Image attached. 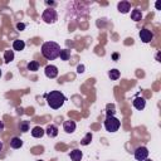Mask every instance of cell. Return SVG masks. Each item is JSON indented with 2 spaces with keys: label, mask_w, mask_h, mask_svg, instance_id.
<instances>
[{
  "label": "cell",
  "mask_w": 161,
  "mask_h": 161,
  "mask_svg": "<svg viewBox=\"0 0 161 161\" xmlns=\"http://www.w3.org/2000/svg\"><path fill=\"white\" fill-rule=\"evenodd\" d=\"M133 107L136 108V109H138V111H141V109H143L145 108V106H146V101H145V98L143 97H136L135 99H133Z\"/></svg>",
  "instance_id": "cell-8"
},
{
  "label": "cell",
  "mask_w": 161,
  "mask_h": 161,
  "mask_svg": "<svg viewBox=\"0 0 161 161\" xmlns=\"http://www.w3.org/2000/svg\"><path fill=\"white\" fill-rule=\"evenodd\" d=\"M0 77H1V69H0Z\"/></svg>",
  "instance_id": "cell-30"
},
{
  "label": "cell",
  "mask_w": 161,
  "mask_h": 161,
  "mask_svg": "<svg viewBox=\"0 0 161 161\" xmlns=\"http://www.w3.org/2000/svg\"><path fill=\"white\" fill-rule=\"evenodd\" d=\"M114 112H116V107H114V104H113V103L107 104V108H106V114H107V117H109V116H114Z\"/></svg>",
  "instance_id": "cell-21"
},
{
  "label": "cell",
  "mask_w": 161,
  "mask_h": 161,
  "mask_svg": "<svg viewBox=\"0 0 161 161\" xmlns=\"http://www.w3.org/2000/svg\"><path fill=\"white\" fill-rule=\"evenodd\" d=\"M60 50H62L60 45L55 42H45L42 45V55L48 60H53L58 58Z\"/></svg>",
  "instance_id": "cell-1"
},
{
  "label": "cell",
  "mask_w": 161,
  "mask_h": 161,
  "mask_svg": "<svg viewBox=\"0 0 161 161\" xmlns=\"http://www.w3.org/2000/svg\"><path fill=\"white\" fill-rule=\"evenodd\" d=\"M24 48H25V43H24V40L16 39V40L13 42V49H14V50L20 52V50H23Z\"/></svg>",
  "instance_id": "cell-14"
},
{
  "label": "cell",
  "mask_w": 161,
  "mask_h": 161,
  "mask_svg": "<svg viewBox=\"0 0 161 161\" xmlns=\"http://www.w3.org/2000/svg\"><path fill=\"white\" fill-rule=\"evenodd\" d=\"M59 57L62 60H68L70 58V50L69 49H62L59 53Z\"/></svg>",
  "instance_id": "cell-19"
},
{
  "label": "cell",
  "mask_w": 161,
  "mask_h": 161,
  "mask_svg": "<svg viewBox=\"0 0 161 161\" xmlns=\"http://www.w3.org/2000/svg\"><path fill=\"white\" fill-rule=\"evenodd\" d=\"M19 128H20L21 132H28V131H29V123H28V121H23V122H20Z\"/></svg>",
  "instance_id": "cell-23"
},
{
  "label": "cell",
  "mask_w": 161,
  "mask_h": 161,
  "mask_svg": "<svg viewBox=\"0 0 161 161\" xmlns=\"http://www.w3.org/2000/svg\"><path fill=\"white\" fill-rule=\"evenodd\" d=\"M42 19H43L44 23H47V24H53V23H55V21L58 20V14H57V11H55L54 9L48 8V9H45V10L43 11Z\"/></svg>",
  "instance_id": "cell-4"
},
{
  "label": "cell",
  "mask_w": 161,
  "mask_h": 161,
  "mask_svg": "<svg viewBox=\"0 0 161 161\" xmlns=\"http://www.w3.org/2000/svg\"><path fill=\"white\" fill-rule=\"evenodd\" d=\"M36 161H43V160H36Z\"/></svg>",
  "instance_id": "cell-31"
},
{
  "label": "cell",
  "mask_w": 161,
  "mask_h": 161,
  "mask_svg": "<svg viewBox=\"0 0 161 161\" xmlns=\"http://www.w3.org/2000/svg\"><path fill=\"white\" fill-rule=\"evenodd\" d=\"M117 58H118V54H113V59H114V60H116V59H117Z\"/></svg>",
  "instance_id": "cell-27"
},
{
  "label": "cell",
  "mask_w": 161,
  "mask_h": 161,
  "mask_svg": "<svg viewBox=\"0 0 161 161\" xmlns=\"http://www.w3.org/2000/svg\"><path fill=\"white\" fill-rule=\"evenodd\" d=\"M91 141H92V133H91V132H88V133H86V136L82 138L80 145L87 146V145H89V143H91Z\"/></svg>",
  "instance_id": "cell-22"
},
{
  "label": "cell",
  "mask_w": 161,
  "mask_h": 161,
  "mask_svg": "<svg viewBox=\"0 0 161 161\" xmlns=\"http://www.w3.org/2000/svg\"><path fill=\"white\" fill-rule=\"evenodd\" d=\"M117 9H118L119 13H122V14H127V13L130 11V9H131V4H130L128 1H121V3H118Z\"/></svg>",
  "instance_id": "cell-10"
},
{
  "label": "cell",
  "mask_w": 161,
  "mask_h": 161,
  "mask_svg": "<svg viewBox=\"0 0 161 161\" xmlns=\"http://www.w3.org/2000/svg\"><path fill=\"white\" fill-rule=\"evenodd\" d=\"M119 126H121V121L118 118H116L114 116L106 117V119H104V128H106V131L116 132V131H118Z\"/></svg>",
  "instance_id": "cell-3"
},
{
  "label": "cell",
  "mask_w": 161,
  "mask_h": 161,
  "mask_svg": "<svg viewBox=\"0 0 161 161\" xmlns=\"http://www.w3.org/2000/svg\"><path fill=\"white\" fill-rule=\"evenodd\" d=\"M16 29H18V30H24V29H25V24L18 23V24H16Z\"/></svg>",
  "instance_id": "cell-24"
},
{
  "label": "cell",
  "mask_w": 161,
  "mask_h": 161,
  "mask_svg": "<svg viewBox=\"0 0 161 161\" xmlns=\"http://www.w3.org/2000/svg\"><path fill=\"white\" fill-rule=\"evenodd\" d=\"M131 19L132 20H135V21H140L141 19H142V13H141V10L140 9H133L132 11H131Z\"/></svg>",
  "instance_id": "cell-16"
},
{
  "label": "cell",
  "mask_w": 161,
  "mask_h": 161,
  "mask_svg": "<svg viewBox=\"0 0 161 161\" xmlns=\"http://www.w3.org/2000/svg\"><path fill=\"white\" fill-rule=\"evenodd\" d=\"M44 133H45V130H43L40 126H35V127L31 130V136L35 137V138H40V137H43Z\"/></svg>",
  "instance_id": "cell-12"
},
{
  "label": "cell",
  "mask_w": 161,
  "mask_h": 161,
  "mask_svg": "<svg viewBox=\"0 0 161 161\" xmlns=\"http://www.w3.org/2000/svg\"><path fill=\"white\" fill-rule=\"evenodd\" d=\"M69 156H70L72 161H80V160H82V156H83V153H82V151H80V150H78V148H74V150H72V151H70Z\"/></svg>",
  "instance_id": "cell-13"
},
{
  "label": "cell",
  "mask_w": 161,
  "mask_h": 161,
  "mask_svg": "<svg viewBox=\"0 0 161 161\" xmlns=\"http://www.w3.org/2000/svg\"><path fill=\"white\" fill-rule=\"evenodd\" d=\"M44 73L48 78H55L58 75V68L53 64H48L45 68H44Z\"/></svg>",
  "instance_id": "cell-7"
},
{
  "label": "cell",
  "mask_w": 161,
  "mask_h": 161,
  "mask_svg": "<svg viewBox=\"0 0 161 161\" xmlns=\"http://www.w3.org/2000/svg\"><path fill=\"white\" fill-rule=\"evenodd\" d=\"M148 157V150L145 146H140L135 150V158L137 161H143Z\"/></svg>",
  "instance_id": "cell-5"
},
{
  "label": "cell",
  "mask_w": 161,
  "mask_h": 161,
  "mask_svg": "<svg viewBox=\"0 0 161 161\" xmlns=\"http://www.w3.org/2000/svg\"><path fill=\"white\" fill-rule=\"evenodd\" d=\"M138 35H140V39H141V42H143V43H150V42L153 39V33H152L151 30L146 29V28L141 29Z\"/></svg>",
  "instance_id": "cell-6"
},
{
  "label": "cell",
  "mask_w": 161,
  "mask_h": 161,
  "mask_svg": "<svg viewBox=\"0 0 161 161\" xmlns=\"http://www.w3.org/2000/svg\"><path fill=\"white\" fill-rule=\"evenodd\" d=\"M26 68H28V70H30V72H36L38 69H39V63L38 62H29L28 64H26Z\"/></svg>",
  "instance_id": "cell-20"
},
{
  "label": "cell",
  "mask_w": 161,
  "mask_h": 161,
  "mask_svg": "<svg viewBox=\"0 0 161 161\" xmlns=\"http://www.w3.org/2000/svg\"><path fill=\"white\" fill-rule=\"evenodd\" d=\"M45 98H47L48 106L50 108H53V109L60 108L64 104V102L67 101L65 96L60 91H50L48 94H45Z\"/></svg>",
  "instance_id": "cell-2"
},
{
  "label": "cell",
  "mask_w": 161,
  "mask_h": 161,
  "mask_svg": "<svg viewBox=\"0 0 161 161\" xmlns=\"http://www.w3.org/2000/svg\"><path fill=\"white\" fill-rule=\"evenodd\" d=\"M119 75H121V73H119L118 69H111V70L108 72V77H109L112 80H117V79L119 78Z\"/></svg>",
  "instance_id": "cell-18"
},
{
  "label": "cell",
  "mask_w": 161,
  "mask_h": 161,
  "mask_svg": "<svg viewBox=\"0 0 161 161\" xmlns=\"http://www.w3.org/2000/svg\"><path fill=\"white\" fill-rule=\"evenodd\" d=\"M63 128H64V131H65L67 133H73V132L75 131V122H74V121H70V119L64 121Z\"/></svg>",
  "instance_id": "cell-9"
},
{
  "label": "cell",
  "mask_w": 161,
  "mask_h": 161,
  "mask_svg": "<svg viewBox=\"0 0 161 161\" xmlns=\"http://www.w3.org/2000/svg\"><path fill=\"white\" fill-rule=\"evenodd\" d=\"M143 161H152V160H150V158H146V160H143Z\"/></svg>",
  "instance_id": "cell-29"
},
{
  "label": "cell",
  "mask_w": 161,
  "mask_h": 161,
  "mask_svg": "<svg viewBox=\"0 0 161 161\" xmlns=\"http://www.w3.org/2000/svg\"><path fill=\"white\" fill-rule=\"evenodd\" d=\"M1 150H3V142L0 141V151H1Z\"/></svg>",
  "instance_id": "cell-28"
},
{
  "label": "cell",
  "mask_w": 161,
  "mask_h": 161,
  "mask_svg": "<svg viewBox=\"0 0 161 161\" xmlns=\"http://www.w3.org/2000/svg\"><path fill=\"white\" fill-rule=\"evenodd\" d=\"M14 59V50H5V53H4V60H5V63H10L11 60Z\"/></svg>",
  "instance_id": "cell-17"
},
{
  "label": "cell",
  "mask_w": 161,
  "mask_h": 161,
  "mask_svg": "<svg viewBox=\"0 0 161 161\" xmlns=\"http://www.w3.org/2000/svg\"><path fill=\"white\" fill-rule=\"evenodd\" d=\"M10 146L13 148H20L23 146V140L20 137H13L10 140Z\"/></svg>",
  "instance_id": "cell-15"
},
{
  "label": "cell",
  "mask_w": 161,
  "mask_h": 161,
  "mask_svg": "<svg viewBox=\"0 0 161 161\" xmlns=\"http://www.w3.org/2000/svg\"><path fill=\"white\" fill-rule=\"evenodd\" d=\"M45 133L49 137H55V136H58V127L55 125H48L45 128Z\"/></svg>",
  "instance_id": "cell-11"
},
{
  "label": "cell",
  "mask_w": 161,
  "mask_h": 161,
  "mask_svg": "<svg viewBox=\"0 0 161 161\" xmlns=\"http://www.w3.org/2000/svg\"><path fill=\"white\" fill-rule=\"evenodd\" d=\"M4 130V122L3 121H0V132Z\"/></svg>",
  "instance_id": "cell-26"
},
{
  "label": "cell",
  "mask_w": 161,
  "mask_h": 161,
  "mask_svg": "<svg viewBox=\"0 0 161 161\" xmlns=\"http://www.w3.org/2000/svg\"><path fill=\"white\" fill-rule=\"evenodd\" d=\"M77 72H78V73H83V72H84V65H78Z\"/></svg>",
  "instance_id": "cell-25"
}]
</instances>
